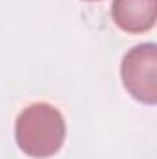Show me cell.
Wrapping results in <instances>:
<instances>
[{"label": "cell", "mask_w": 157, "mask_h": 159, "mask_svg": "<svg viewBox=\"0 0 157 159\" xmlns=\"http://www.w3.org/2000/svg\"><path fill=\"white\" fill-rule=\"evenodd\" d=\"M113 20L128 34H142L154 28L157 0H113Z\"/></svg>", "instance_id": "3"}, {"label": "cell", "mask_w": 157, "mask_h": 159, "mask_svg": "<svg viewBox=\"0 0 157 159\" xmlns=\"http://www.w3.org/2000/svg\"><path fill=\"white\" fill-rule=\"evenodd\" d=\"M67 126L61 111L46 102H35L20 111L15 122V141L19 148L35 159L52 157L65 143Z\"/></svg>", "instance_id": "1"}, {"label": "cell", "mask_w": 157, "mask_h": 159, "mask_svg": "<svg viewBox=\"0 0 157 159\" xmlns=\"http://www.w3.org/2000/svg\"><path fill=\"white\" fill-rule=\"evenodd\" d=\"M120 74L128 93L148 106L157 102V46L144 43L133 46L122 59Z\"/></svg>", "instance_id": "2"}, {"label": "cell", "mask_w": 157, "mask_h": 159, "mask_svg": "<svg viewBox=\"0 0 157 159\" xmlns=\"http://www.w3.org/2000/svg\"><path fill=\"white\" fill-rule=\"evenodd\" d=\"M87 2H98V0H87Z\"/></svg>", "instance_id": "4"}]
</instances>
